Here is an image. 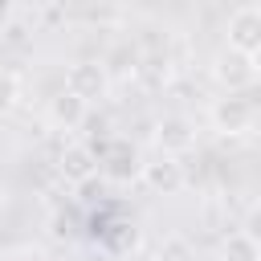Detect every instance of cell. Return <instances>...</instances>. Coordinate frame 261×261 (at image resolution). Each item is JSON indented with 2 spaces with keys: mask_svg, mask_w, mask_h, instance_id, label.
Here are the masks:
<instances>
[{
  "mask_svg": "<svg viewBox=\"0 0 261 261\" xmlns=\"http://www.w3.org/2000/svg\"><path fill=\"white\" fill-rule=\"evenodd\" d=\"M212 82H216L224 94L249 90V86L257 82V57H245V53H237V49L224 45V49L212 57Z\"/></svg>",
  "mask_w": 261,
  "mask_h": 261,
  "instance_id": "cell-1",
  "label": "cell"
},
{
  "mask_svg": "<svg viewBox=\"0 0 261 261\" xmlns=\"http://www.w3.org/2000/svg\"><path fill=\"white\" fill-rule=\"evenodd\" d=\"M224 41H228V49H237L245 57H261V8L241 4L224 24Z\"/></svg>",
  "mask_w": 261,
  "mask_h": 261,
  "instance_id": "cell-2",
  "label": "cell"
},
{
  "mask_svg": "<svg viewBox=\"0 0 261 261\" xmlns=\"http://www.w3.org/2000/svg\"><path fill=\"white\" fill-rule=\"evenodd\" d=\"M208 122L216 135H245L253 126V102L241 94H224L208 106Z\"/></svg>",
  "mask_w": 261,
  "mask_h": 261,
  "instance_id": "cell-3",
  "label": "cell"
},
{
  "mask_svg": "<svg viewBox=\"0 0 261 261\" xmlns=\"http://www.w3.org/2000/svg\"><path fill=\"white\" fill-rule=\"evenodd\" d=\"M155 147H159V155L179 159V155H188V151L196 147V126H192L184 114H163V118L155 122Z\"/></svg>",
  "mask_w": 261,
  "mask_h": 261,
  "instance_id": "cell-4",
  "label": "cell"
},
{
  "mask_svg": "<svg viewBox=\"0 0 261 261\" xmlns=\"http://www.w3.org/2000/svg\"><path fill=\"white\" fill-rule=\"evenodd\" d=\"M98 171H102V175H110L114 184H130V179H139L143 159H139V151H135V143H130V139H114V143L102 151Z\"/></svg>",
  "mask_w": 261,
  "mask_h": 261,
  "instance_id": "cell-5",
  "label": "cell"
},
{
  "mask_svg": "<svg viewBox=\"0 0 261 261\" xmlns=\"http://www.w3.org/2000/svg\"><path fill=\"white\" fill-rule=\"evenodd\" d=\"M65 90L77 94L82 102H94L110 90V77H106V65L102 61H73L65 69Z\"/></svg>",
  "mask_w": 261,
  "mask_h": 261,
  "instance_id": "cell-6",
  "label": "cell"
},
{
  "mask_svg": "<svg viewBox=\"0 0 261 261\" xmlns=\"http://www.w3.org/2000/svg\"><path fill=\"white\" fill-rule=\"evenodd\" d=\"M139 179H143L155 196H175V192H184V184H188L184 163H179V159H171V155H155L151 163H143Z\"/></svg>",
  "mask_w": 261,
  "mask_h": 261,
  "instance_id": "cell-7",
  "label": "cell"
},
{
  "mask_svg": "<svg viewBox=\"0 0 261 261\" xmlns=\"http://www.w3.org/2000/svg\"><path fill=\"white\" fill-rule=\"evenodd\" d=\"M57 171H61L65 184H90V179L98 175V155H94V147H86V143H69V147H61V155H57Z\"/></svg>",
  "mask_w": 261,
  "mask_h": 261,
  "instance_id": "cell-8",
  "label": "cell"
},
{
  "mask_svg": "<svg viewBox=\"0 0 261 261\" xmlns=\"http://www.w3.org/2000/svg\"><path fill=\"white\" fill-rule=\"evenodd\" d=\"M86 110H90V102H82V98L69 94V90H61L57 98H49V122L61 126V130L82 126V122H86Z\"/></svg>",
  "mask_w": 261,
  "mask_h": 261,
  "instance_id": "cell-9",
  "label": "cell"
},
{
  "mask_svg": "<svg viewBox=\"0 0 261 261\" xmlns=\"http://www.w3.org/2000/svg\"><path fill=\"white\" fill-rule=\"evenodd\" d=\"M220 261H261V241H253L245 228H237L220 241Z\"/></svg>",
  "mask_w": 261,
  "mask_h": 261,
  "instance_id": "cell-10",
  "label": "cell"
},
{
  "mask_svg": "<svg viewBox=\"0 0 261 261\" xmlns=\"http://www.w3.org/2000/svg\"><path fill=\"white\" fill-rule=\"evenodd\" d=\"M155 261H196V249L184 237H163L155 249Z\"/></svg>",
  "mask_w": 261,
  "mask_h": 261,
  "instance_id": "cell-11",
  "label": "cell"
},
{
  "mask_svg": "<svg viewBox=\"0 0 261 261\" xmlns=\"http://www.w3.org/2000/svg\"><path fill=\"white\" fill-rule=\"evenodd\" d=\"M16 98H20V82H16V73H12V69H0V114L12 110Z\"/></svg>",
  "mask_w": 261,
  "mask_h": 261,
  "instance_id": "cell-12",
  "label": "cell"
},
{
  "mask_svg": "<svg viewBox=\"0 0 261 261\" xmlns=\"http://www.w3.org/2000/svg\"><path fill=\"white\" fill-rule=\"evenodd\" d=\"M245 232H249L253 241H261V204L249 212V220H245Z\"/></svg>",
  "mask_w": 261,
  "mask_h": 261,
  "instance_id": "cell-13",
  "label": "cell"
},
{
  "mask_svg": "<svg viewBox=\"0 0 261 261\" xmlns=\"http://www.w3.org/2000/svg\"><path fill=\"white\" fill-rule=\"evenodd\" d=\"M8 12H12V0H0V20H8Z\"/></svg>",
  "mask_w": 261,
  "mask_h": 261,
  "instance_id": "cell-14",
  "label": "cell"
}]
</instances>
